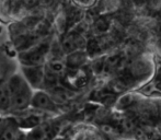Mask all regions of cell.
Here are the masks:
<instances>
[{"mask_svg":"<svg viewBox=\"0 0 161 140\" xmlns=\"http://www.w3.org/2000/svg\"><path fill=\"white\" fill-rule=\"evenodd\" d=\"M86 62V54L82 51H76L67 56L66 65L70 69H77Z\"/></svg>","mask_w":161,"mask_h":140,"instance_id":"obj_6","label":"cell"},{"mask_svg":"<svg viewBox=\"0 0 161 140\" xmlns=\"http://www.w3.org/2000/svg\"><path fill=\"white\" fill-rule=\"evenodd\" d=\"M97 28L99 29L101 32H104V31H106L110 28V22L106 19H100L99 21L97 22Z\"/></svg>","mask_w":161,"mask_h":140,"instance_id":"obj_8","label":"cell"},{"mask_svg":"<svg viewBox=\"0 0 161 140\" xmlns=\"http://www.w3.org/2000/svg\"><path fill=\"white\" fill-rule=\"evenodd\" d=\"M48 51L49 45L47 43H40L36 46L21 51V54L19 55L20 62H21L22 66L26 67L44 66L45 58H46Z\"/></svg>","mask_w":161,"mask_h":140,"instance_id":"obj_2","label":"cell"},{"mask_svg":"<svg viewBox=\"0 0 161 140\" xmlns=\"http://www.w3.org/2000/svg\"><path fill=\"white\" fill-rule=\"evenodd\" d=\"M44 66H33L26 67L22 66V76L25 79V81L29 83L33 91L37 90H43V84H44Z\"/></svg>","mask_w":161,"mask_h":140,"instance_id":"obj_3","label":"cell"},{"mask_svg":"<svg viewBox=\"0 0 161 140\" xmlns=\"http://www.w3.org/2000/svg\"><path fill=\"white\" fill-rule=\"evenodd\" d=\"M31 106L37 110L47 113H56L58 110L57 105L54 102L53 98L44 90H37L33 92Z\"/></svg>","mask_w":161,"mask_h":140,"instance_id":"obj_4","label":"cell"},{"mask_svg":"<svg viewBox=\"0 0 161 140\" xmlns=\"http://www.w3.org/2000/svg\"><path fill=\"white\" fill-rule=\"evenodd\" d=\"M10 94V112H22L31 106L33 90L21 73H12L7 81Z\"/></svg>","mask_w":161,"mask_h":140,"instance_id":"obj_1","label":"cell"},{"mask_svg":"<svg viewBox=\"0 0 161 140\" xmlns=\"http://www.w3.org/2000/svg\"><path fill=\"white\" fill-rule=\"evenodd\" d=\"M9 118H4V117H0V137H1L2 132H3L4 128L7 126V123H8Z\"/></svg>","mask_w":161,"mask_h":140,"instance_id":"obj_9","label":"cell"},{"mask_svg":"<svg viewBox=\"0 0 161 140\" xmlns=\"http://www.w3.org/2000/svg\"><path fill=\"white\" fill-rule=\"evenodd\" d=\"M19 124L14 119L9 118L6 128H4L3 132H2L1 137H0V140H19Z\"/></svg>","mask_w":161,"mask_h":140,"instance_id":"obj_5","label":"cell"},{"mask_svg":"<svg viewBox=\"0 0 161 140\" xmlns=\"http://www.w3.org/2000/svg\"><path fill=\"white\" fill-rule=\"evenodd\" d=\"M10 112V94L7 82L0 84V113Z\"/></svg>","mask_w":161,"mask_h":140,"instance_id":"obj_7","label":"cell"}]
</instances>
